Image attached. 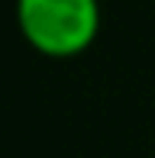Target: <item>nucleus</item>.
Instances as JSON below:
<instances>
[{
  "mask_svg": "<svg viewBox=\"0 0 155 158\" xmlns=\"http://www.w3.org/2000/svg\"><path fill=\"white\" fill-rule=\"evenodd\" d=\"M16 26L39 55L74 58L94 45L100 32V3L97 0H16Z\"/></svg>",
  "mask_w": 155,
  "mask_h": 158,
  "instance_id": "f257e3e1",
  "label": "nucleus"
}]
</instances>
